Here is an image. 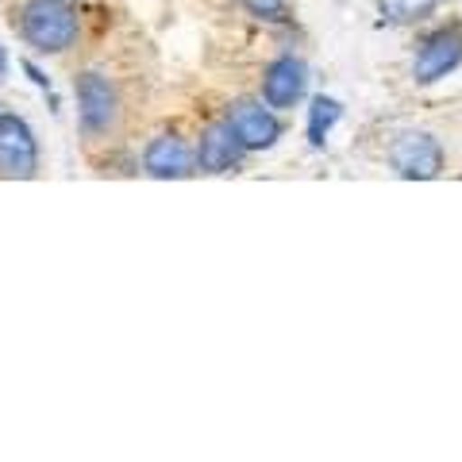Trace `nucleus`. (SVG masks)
<instances>
[{
    "label": "nucleus",
    "mask_w": 462,
    "mask_h": 462,
    "mask_svg": "<svg viewBox=\"0 0 462 462\" xmlns=\"http://www.w3.org/2000/svg\"><path fill=\"white\" fill-rule=\"evenodd\" d=\"M78 12L69 8V0H27L20 16V35L27 47L39 54H62L78 42Z\"/></svg>",
    "instance_id": "1"
},
{
    "label": "nucleus",
    "mask_w": 462,
    "mask_h": 462,
    "mask_svg": "<svg viewBox=\"0 0 462 462\" xmlns=\"http://www.w3.org/2000/svg\"><path fill=\"white\" fill-rule=\"evenodd\" d=\"M239 5L258 20H278L285 12V0H239Z\"/></svg>",
    "instance_id": "12"
},
{
    "label": "nucleus",
    "mask_w": 462,
    "mask_h": 462,
    "mask_svg": "<svg viewBox=\"0 0 462 462\" xmlns=\"http://www.w3.org/2000/svg\"><path fill=\"white\" fill-rule=\"evenodd\" d=\"M443 0H378L382 16L393 20V23H412V20H424L431 8H439Z\"/></svg>",
    "instance_id": "11"
},
{
    "label": "nucleus",
    "mask_w": 462,
    "mask_h": 462,
    "mask_svg": "<svg viewBox=\"0 0 462 462\" xmlns=\"http://www.w3.org/2000/svg\"><path fill=\"white\" fill-rule=\"evenodd\" d=\"M227 124L239 135L243 151H266L282 139V124L266 100H236L227 112Z\"/></svg>",
    "instance_id": "5"
},
{
    "label": "nucleus",
    "mask_w": 462,
    "mask_h": 462,
    "mask_svg": "<svg viewBox=\"0 0 462 462\" xmlns=\"http://www.w3.org/2000/svg\"><path fill=\"white\" fill-rule=\"evenodd\" d=\"M339 116H343L339 100H331V97H316L312 100V112H309V143L312 147H324V139H328L331 127L339 124Z\"/></svg>",
    "instance_id": "10"
},
{
    "label": "nucleus",
    "mask_w": 462,
    "mask_h": 462,
    "mask_svg": "<svg viewBox=\"0 0 462 462\" xmlns=\"http://www.w3.org/2000/svg\"><path fill=\"white\" fill-rule=\"evenodd\" d=\"M243 154V143L239 135L231 132L227 120H216L205 127V135H200V147H197V166L200 173H224L239 162Z\"/></svg>",
    "instance_id": "9"
},
{
    "label": "nucleus",
    "mask_w": 462,
    "mask_h": 462,
    "mask_svg": "<svg viewBox=\"0 0 462 462\" xmlns=\"http://www.w3.org/2000/svg\"><path fill=\"white\" fill-rule=\"evenodd\" d=\"M143 166H147V173L158 181H178V178H189L193 173L197 151L181 135H158V139H151L147 154H143Z\"/></svg>",
    "instance_id": "8"
},
{
    "label": "nucleus",
    "mask_w": 462,
    "mask_h": 462,
    "mask_svg": "<svg viewBox=\"0 0 462 462\" xmlns=\"http://www.w3.org/2000/svg\"><path fill=\"white\" fill-rule=\"evenodd\" d=\"M458 62H462V32L443 27V32L428 35L420 42V51H416V58H412V78L420 85H431V81L451 74Z\"/></svg>",
    "instance_id": "6"
},
{
    "label": "nucleus",
    "mask_w": 462,
    "mask_h": 462,
    "mask_svg": "<svg viewBox=\"0 0 462 462\" xmlns=\"http://www.w3.org/2000/svg\"><path fill=\"white\" fill-rule=\"evenodd\" d=\"M39 173V143L20 116H0V178L27 181Z\"/></svg>",
    "instance_id": "2"
},
{
    "label": "nucleus",
    "mask_w": 462,
    "mask_h": 462,
    "mask_svg": "<svg viewBox=\"0 0 462 462\" xmlns=\"http://www.w3.org/2000/svg\"><path fill=\"white\" fill-rule=\"evenodd\" d=\"M309 89V66L293 54H282L278 62H270L263 78V100L270 108H293Z\"/></svg>",
    "instance_id": "7"
},
{
    "label": "nucleus",
    "mask_w": 462,
    "mask_h": 462,
    "mask_svg": "<svg viewBox=\"0 0 462 462\" xmlns=\"http://www.w3.org/2000/svg\"><path fill=\"white\" fill-rule=\"evenodd\" d=\"M78 116L85 135H108L116 120H120V97H116L112 81L100 74L78 78Z\"/></svg>",
    "instance_id": "3"
},
{
    "label": "nucleus",
    "mask_w": 462,
    "mask_h": 462,
    "mask_svg": "<svg viewBox=\"0 0 462 462\" xmlns=\"http://www.w3.org/2000/svg\"><path fill=\"white\" fill-rule=\"evenodd\" d=\"M23 69H27V74H32V81L39 85V89H51V78H42V69H39L35 62H23Z\"/></svg>",
    "instance_id": "13"
},
{
    "label": "nucleus",
    "mask_w": 462,
    "mask_h": 462,
    "mask_svg": "<svg viewBox=\"0 0 462 462\" xmlns=\"http://www.w3.org/2000/svg\"><path fill=\"white\" fill-rule=\"evenodd\" d=\"M389 162L404 181H428L443 170V147L428 132H404L389 147Z\"/></svg>",
    "instance_id": "4"
},
{
    "label": "nucleus",
    "mask_w": 462,
    "mask_h": 462,
    "mask_svg": "<svg viewBox=\"0 0 462 462\" xmlns=\"http://www.w3.org/2000/svg\"><path fill=\"white\" fill-rule=\"evenodd\" d=\"M8 74V54H5V47H0V78Z\"/></svg>",
    "instance_id": "14"
}]
</instances>
